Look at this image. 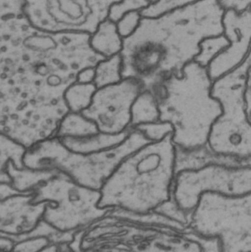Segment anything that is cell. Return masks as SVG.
<instances>
[{
    "instance_id": "cell-1",
    "label": "cell",
    "mask_w": 251,
    "mask_h": 252,
    "mask_svg": "<svg viewBox=\"0 0 251 252\" xmlns=\"http://www.w3.org/2000/svg\"><path fill=\"white\" fill-rule=\"evenodd\" d=\"M24 0H0V133L25 149L56 136L69 112L63 94L78 73L104 60L85 32L35 28Z\"/></svg>"
},
{
    "instance_id": "cell-2",
    "label": "cell",
    "mask_w": 251,
    "mask_h": 252,
    "mask_svg": "<svg viewBox=\"0 0 251 252\" xmlns=\"http://www.w3.org/2000/svg\"><path fill=\"white\" fill-rule=\"evenodd\" d=\"M224 10L217 0H200L157 17H141L122 38L121 76L141 83L153 95L162 82L184 68L200 52L205 38L223 34Z\"/></svg>"
},
{
    "instance_id": "cell-3",
    "label": "cell",
    "mask_w": 251,
    "mask_h": 252,
    "mask_svg": "<svg viewBox=\"0 0 251 252\" xmlns=\"http://www.w3.org/2000/svg\"><path fill=\"white\" fill-rule=\"evenodd\" d=\"M172 136L125 157L100 189L99 207L147 214L169 200L176 175Z\"/></svg>"
},
{
    "instance_id": "cell-4",
    "label": "cell",
    "mask_w": 251,
    "mask_h": 252,
    "mask_svg": "<svg viewBox=\"0 0 251 252\" xmlns=\"http://www.w3.org/2000/svg\"><path fill=\"white\" fill-rule=\"evenodd\" d=\"M212 81L207 68L190 62L181 75H172L155 94L159 121L173 127L172 139L177 148L196 149L207 144L211 127L222 112L212 97Z\"/></svg>"
},
{
    "instance_id": "cell-5",
    "label": "cell",
    "mask_w": 251,
    "mask_h": 252,
    "mask_svg": "<svg viewBox=\"0 0 251 252\" xmlns=\"http://www.w3.org/2000/svg\"><path fill=\"white\" fill-rule=\"evenodd\" d=\"M111 212V211H110ZM106 216L75 233V252H203L191 229Z\"/></svg>"
},
{
    "instance_id": "cell-6",
    "label": "cell",
    "mask_w": 251,
    "mask_h": 252,
    "mask_svg": "<svg viewBox=\"0 0 251 252\" xmlns=\"http://www.w3.org/2000/svg\"><path fill=\"white\" fill-rule=\"evenodd\" d=\"M251 54L239 65L212 82V97L221 104L207 145L214 153L251 162V105L245 98L251 82Z\"/></svg>"
},
{
    "instance_id": "cell-7",
    "label": "cell",
    "mask_w": 251,
    "mask_h": 252,
    "mask_svg": "<svg viewBox=\"0 0 251 252\" xmlns=\"http://www.w3.org/2000/svg\"><path fill=\"white\" fill-rule=\"evenodd\" d=\"M190 228L202 238H218L221 252H251V193L203 194L192 213Z\"/></svg>"
},
{
    "instance_id": "cell-8",
    "label": "cell",
    "mask_w": 251,
    "mask_h": 252,
    "mask_svg": "<svg viewBox=\"0 0 251 252\" xmlns=\"http://www.w3.org/2000/svg\"><path fill=\"white\" fill-rule=\"evenodd\" d=\"M34 203H46L42 220L60 232H77L113 209L99 207V190L81 186L56 172L32 192Z\"/></svg>"
},
{
    "instance_id": "cell-9",
    "label": "cell",
    "mask_w": 251,
    "mask_h": 252,
    "mask_svg": "<svg viewBox=\"0 0 251 252\" xmlns=\"http://www.w3.org/2000/svg\"><path fill=\"white\" fill-rule=\"evenodd\" d=\"M121 0H24V11L38 29L92 35L111 6Z\"/></svg>"
},
{
    "instance_id": "cell-10",
    "label": "cell",
    "mask_w": 251,
    "mask_h": 252,
    "mask_svg": "<svg viewBox=\"0 0 251 252\" xmlns=\"http://www.w3.org/2000/svg\"><path fill=\"white\" fill-rule=\"evenodd\" d=\"M206 192L240 196L251 192V165L231 167L211 164L196 170H184L175 175L172 197L178 207L193 212Z\"/></svg>"
},
{
    "instance_id": "cell-11",
    "label": "cell",
    "mask_w": 251,
    "mask_h": 252,
    "mask_svg": "<svg viewBox=\"0 0 251 252\" xmlns=\"http://www.w3.org/2000/svg\"><path fill=\"white\" fill-rule=\"evenodd\" d=\"M142 91L141 83L131 78L97 89L91 104L82 115L94 123L100 133L116 135L128 131L131 106Z\"/></svg>"
},
{
    "instance_id": "cell-12",
    "label": "cell",
    "mask_w": 251,
    "mask_h": 252,
    "mask_svg": "<svg viewBox=\"0 0 251 252\" xmlns=\"http://www.w3.org/2000/svg\"><path fill=\"white\" fill-rule=\"evenodd\" d=\"M223 34L229 45L212 61L207 67L212 82L235 69L251 54V9L241 13L224 12Z\"/></svg>"
},
{
    "instance_id": "cell-13",
    "label": "cell",
    "mask_w": 251,
    "mask_h": 252,
    "mask_svg": "<svg viewBox=\"0 0 251 252\" xmlns=\"http://www.w3.org/2000/svg\"><path fill=\"white\" fill-rule=\"evenodd\" d=\"M46 203H34L32 193H18L0 200V235L14 241L42 220Z\"/></svg>"
},
{
    "instance_id": "cell-14",
    "label": "cell",
    "mask_w": 251,
    "mask_h": 252,
    "mask_svg": "<svg viewBox=\"0 0 251 252\" xmlns=\"http://www.w3.org/2000/svg\"><path fill=\"white\" fill-rule=\"evenodd\" d=\"M211 164L242 167L251 165V162L215 154L208 147L207 144L201 148L190 151L175 147V174L184 170H198Z\"/></svg>"
},
{
    "instance_id": "cell-15",
    "label": "cell",
    "mask_w": 251,
    "mask_h": 252,
    "mask_svg": "<svg viewBox=\"0 0 251 252\" xmlns=\"http://www.w3.org/2000/svg\"><path fill=\"white\" fill-rule=\"evenodd\" d=\"M130 130L119 134L98 133L78 137L57 138L69 151L80 154H90L112 148L125 140Z\"/></svg>"
},
{
    "instance_id": "cell-16",
    "label": "cell",
    "mask_w": 251,
    "mask_h": 252,
    "mask_svg": "<svg viewBox=\"0 0 251 252\" xmlns=\"http://www.w3.org/2000/svg\"><path fill=\"white\" fill-rule=\"evenodd\" d=\"M90 44L96 53L109 59L119 54L122 50V38L118 33L116 23L106 19L99 25L91 35Z\"/></svg>"
},
{
    "instance_id": "cell-17",
    "label": "cell",
    "mask_w": 251,
    "mask_h": 252,
    "mask_svg": "<svg viewBox=\"0 0 251 252\" xmlns=\"http://www.w3.org/2000/svg\"><path fill=\"white\" fill-rule=\"evenodd\" d=\"M7 174L13 189L20 193H32L41 183L51 177L56 170H37L26 167H17L13 162L7 166Z\"/></svg>"
},
{
    "instance_id": "cell-18",
    "label": "cell",
    "mask_w": 251,
    "mask_h": 252,
    "mask_svg": "<svg viewBox=\"0 0 251 252\" xmlns=\"http://www.w3.org/2000/svg\"><path fill=\"white\" fill-rule=\"evenodd\" d=\"M130 129L141 124L159 121V110L155 96L147 90H143L137 96L131 106Z\"/></svg>"
},
{
    "instance_id": "cell-19",
    "label": "cell",
    "mask_w": 251,
    "mask_h": 252,
    "mask_svg": "<svg viewBox=\"0 0 251 252\" xmlns=\"http://www.w3.org/2000/svg\"><path fill=\"white\" fill-rule=\"evenodd\" d=\"M100 133L94 123L82 113L68 112L60 121L56 131L57 138L78 137Z\"/></svg>"
},
{
    "instance_id": "cell-20",
    "label": "cell",
    "mask_w": 251,
    "mask_h": 252,
    "mask_svg": "<svg viewBox=\"0 0 251 252\" xmlns=\"http://www.w3.org/2000/svg\"><path fill=\"white\" fill-rule=\"evenodd\" d=\"M25 148L6 136L0 133V183H10L7 174V166L13 162L17 167H23L22 158Z\"/></svg>"
},
{
    "instance_id": "cell-21",
    "label": "cell",
    "mask_w": 251,
    "mask_h": 252,
    "mask_svg": "<svg viewBox=\"0 0 251 252\" xmlns=\"http://www.w3.org/2000/svg\"><path fill=\"white\" fill-rule=\"evenodd\" d=\"M97 88L92 84L75 82L71 84L63 94V100L69 112L82 113L91 104Z\"/></svg>"
},
{
    "instance_id": "cell-22",
    "label": "cell",
    "mask_w": 251,
    "mask_h": 252,
    "mask_svg": "<svg viewBox=\"0 0 251 252\" xmlns=\"http://www.w3.org/2000/svg\"><path fill=\"white\" fill-rule=\"evenodd\" d=\"M94 69L95 78L94 84L97 89L113 85L122 81L119 54L101 61L97 63Z\"/></svg>"
},
{
    "instance_id": "cell-23",
    "label": "cell",
    "mask_w": 251,
    "mask_h": 252,
    "mask_svg": "<svg viewBox=\"0 0 251 252\" xmlns=\"http://www.w3.org/2000/svg\"><path fill=\"white\" fill-rule=\"evenodd\" d=\"M229 45L224 34L205 38L199 44L200 52L194 62L203 67H208L212 61Z\"/></svg>"
},
{
    "instance_id": "cell-24",
    "label": "cell",
    "mask_w": 251,
    "mask_h": 252,
    "mask_svg": "<svg viewBox=\"0 0 251 252\" xmlns=\"http://www.w3.org/2000/svg\"><path fill=\"white\" fill-rule=\"evenodd\" d=\"M200 0H157L140 10L141 17H157L167 12L193 4Z\"/></svg>"
},
{
    "instance_id": "cell-25",
    "label": "cell",
    "mask_w": 251,
    "mask_h": 252,
    "mask_svg": "<svg viewBox=\"0 0 251 252\" xmlns=\"http://www.w3.org/2000/svg\"><path fill=\"white\" fill-rule=\"evenodd\" d=\"M154 211L173 221L183 225L185 227L190 228L193 212L188 213L181 210L175 202L172 195L169 200L159 206Z\"/></svg>"
},
{
    "instance_id": "cell-26",
    "label": "cell",
    "mask_w": 251,
    "mask_h": 252,
    "mask_svg": "<svg viewBox=\"0 0 251 252\" xmlns=\"http://www.w3.org/2000/svg\"><path fill=\"white\" fill-rule=\"evenodd\" d=\"M132 129H135L142 133L143 136L150 142H159L173 133V127L170 124L160 121L141 124Z\"/></svg>"
},
{
    "instance_id": "cell-27",
    "label": "cell",
    "mask_w": 251,
    "mask_h": 252,
    "mask_svg": "<svg viewBox=\"0 0 251 252\" xmlns=\"http://www.w3.org/2000/svg\"><path fill=\"white\" fill-rule=\"evenodd\" d=\"M150 4L149 0H121L111 6L108 19L117 23L127 13L140 11Z\"/></svg>"
},
{
    "instance_id": "cell-28",
    "label": "cell",
    "mask_w": 251,
    "mask_h": 252,
    "mask_svg": "<svg viewBox=\"0 0 251 252\" xmlns=\"http://www.w3.org/2000/svg\"><path fill=\"white\" fill-rule=\"evenodd\" d=\"M141 18L139 11H131L124 15L123 17L116 23L118 33L122 38L132 34L138 27Z\"/></svg>"
},
{
    "instance_id": "cell-29",
    "label": "cell",
    "mask_w": 251,
    "mask_h": 252,
    "mask_svg": "<svg viewBox=\"0 0 251 252\" xmlns=\"http://www.w3.org/2000/svg\"><path fill=\"white\" fill-rule=\"evenodd\" d=\"M47 238H34L15 244L12 252H39L50 245Z\"/></svg>"
},
{
    "instance_id": "cell-30",
    "label": "cell",
    "mask_w": 251,
    "mask_h": 252,
    "mask_svg": "<svg viewBox=\"0 0 251 252\" xmlns=\"http://www.w3.org/2000/svg\"><path fill=\"white\" fill-rule=\"evenodd\" d=\"M251 0H217L219 5L224 11L233 10L241 13L251 9Z\"/></svg>"
},
{
    "instance_id": "cell-31",
    "label": "cell",
    "mask_w": 251,
    "mask_h": 252,
    "mask_svg": "<svg viewBox=\"0 0 251 252\" xmlns=\"http://www.w3.org/2000/svg\"><path fill=\"white\" fill-rule=\"evenodd\" d=\"M94 78H95L94 68H86L78 73L76 82L81 83V84H92L94 83Z\"/></svg>"
},
{
    "instance_id": "cell-32",
    "label": "cell",
    "mask_w": 251,
    "mask_h": 252,
    "mask_svg": "<svg viewBox=\"0 0 251 252\" xmlns=\"http://www.w3.org/2000/svg\"><path fill=\"white\" fill-rule=\"evenodd\" d=\"M18 193L20 192L13 189L10 183H0V200L5 199Z\"/></svg>"
},
{
    "instance_id": "cell-33",
    "label": "cell",
    "mask_w": 251,
    "mask_h": 252,
    "mask_svg": "<svg viewBox=\"0 0 251 252\" xmlns=\"http://www.w3.org/2000/svg\"><path fill=\"white\" fill-rule=\"evenodd\" d=\"M39 252H59L58 247L56 244H51Z\"/></svg>"
},
{
    "instance_id": "cell-34",
    "label": "cell",
    "mask_w": 251,
    "mask_h": 252,
    "mask_svg": "<svg viewBox=\"0 0 251 252\" xmlns=\"http://www.w3.org/2000/svg\"></svg>"
}]
</instances>
